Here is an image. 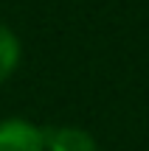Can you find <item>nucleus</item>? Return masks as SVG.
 <instances>
[{
  "instance_id": "obj_1",
  "label": "nucleus",
  "mask_w": 149,
  "mask_h": 151,
  "mask_svg": "<svg viewBox=\"0 0 149 151\" xmlns=\"http://www.w3.org/2000/svg\"><path fill=\"white\" fill-rule=\"evenodd\" d=\"M0 151H45L42 129L25 118L0 120Z\"/></svg>"
},
{
  "instance_id": "obj_2",
  "label": "nucleus",
  "mask_w": 149,
  "mask_h": 151,
  "mask_svg": "<svg viewBox=\"0 0 149 151\" xmlns=\"http://www.w3.org/2000/svg\"><path fill=\"white\" fill-rule=\"evenodd\" d=\"M45 151H99V143L82 126H51L42 129Z\"/></svg>"
},
{
  "instance_id": "obj_3",
  "label": "nucleus",
  "mask_w": 149,
  "mask_h": 151,
  "mask_svg": "<svg viewBox=\"0 0 149 151\" xmlns=\"http://www.w3.org/2000/svg\"><path fill=\"white\" fill-rule=\"evenodd\" d=\"M20 59H23V48L17 34L0 22V81L14 76V70L20 67Z\"/></svg>"
}]
</instances>
